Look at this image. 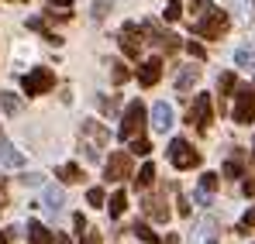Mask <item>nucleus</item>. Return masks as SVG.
Segmentation results:
<instances>
[{"mask_svg": "<svg viewBox=\"0 0 255 244\" xmlns=\"http://www.w3.org/2000/svg\"><path fill=\"white\" fill-rule=\"evenodd\" d=\"M152 182H155V165L148 162V165L138 168V175H134V189H148Z\"/></svg>", "mask_w": 255, "mask_h": 244, "instance_id": "20", "label": "nucleus"}, {"mask_svg": "<svg viewBox=\"0 0 255 244\" xmlns=\"http://www.w3.org/2000/svg\"><path fill=\"white\" fill-rule=\"evenodd\" d=\"M7 206V196H3V182H0V210Z\"/></svg>", "mask_w": 255, "mask_h": 244, "instance_id": "39", "label": "nucleus"}, {"mask_svg": "<svg viewBox=\"0 0 255 244\" xmlns=\"http://www.w3.org/2000/svg\"><path fill=\"white\" fill-rule=\"evenodd\" d=\"M141 31H145V28H138V24H125V28H121L118 41H121V48H125L128 59H138V55H141V48H145V38H141Z\"/></svg>", "mask_w": 255, "mask_h": 244, "instance_id": "8", "label": "nucleus"}, {"mask_svg": "<svg viewBox=\"0 0 255 244\" xmlns=\"http://www.w3.org/2000/svg\"><path fill=\"white\" fill-rule=\"evenodd\" d=\"M52 238H55V234H52L45 224H38V220L28 224V244H52Z\"/></svg>", "mask_w": 255, "mask_h": 244, "instance_id": "15", "label": "nucleus"}, {"mask_svg": "<svg viewBox=\"0 0 255 244\" xmlns=\"http://www.w3.org/2000/svg\"><path fill=\"white\" fill-rule=\"evenodd\" d=\"M211 7H214L211 0H190V10H193V14H200V17H204V14H207Z\"/></svg>", "mask_w": 255, "mask_h": 244, "instance_id": "32", "label": "nucleus"}, {"mask_svg": "<svg viewBox=\"0 0 255 244\" xmlns=\"http://www.w3.org/2000/svg\"><path fill=\"white\" fill-rule=\"evenodd\" d=\"M141 210H145V217H152V220H159V224H166V220H169V206H166V196H162V193L145 196Z\"/></svg>", "mask_w": 255, "mask_h": 244, "instance_id": "11", "label": "nucleus"}, {"mask_svg": "<svg viewBox=\"0 0 255 244\" xmlns=\"http://www.w3.org/2000/svg\"><path fill=\"white\" fill-rule=\"evenodd\" d=\"M107 210H111V217H121V213L128 210V196H125V193H114V196H111V206H107Z\"/></svg>", "mask_w": 255, "mask_h": 244, "instance_id": "24", "label": "nucleus"}, {"mask_svg": "<svg viewBox=\"0 0 255 244\" xmlns=\"http://www.w3.org/2000/svg\"><path fill=\"white\" fill-rule=\"evenodd\" d=\"M80 238H83L80 244H100V234H97V231H83Z\"/></svg>", "mask_w": 255, "mask_h": 244, "instance_id": "36", "label": "nucleus"}, {"mask_svg": "<svg viewBox=\"0 0 255 244\" xmlns=\"http://www.w3.org/2000/svg\"><path fill=\"white\" fill-rule=\"evenodd\" d=\"M128 76H131V73H128L125 62H111V80L118 82V86H121V82H128Z\"/></svg>", "mask_w": 255, "mask_h": 244, "instance_id": "25", "label": "nucleus"}, {"mask_svg": "<svg viewBox=\"0 0 255 244\" xmlns=\"http://www.w3.org/2000/svg\"><path fill=\"white\" fill-rule=\"evenodd\" d=\"M159 80H162V59H148V62H141V69H138V82L148 89V86H155Z\"/></svg>", "mask_w": 255, "mask_h": 244, "instance_id": "12", "label": "nucleus"}, {"mask_svg": "<svg viewBox=\"0 0 255 244\" xmlns=\"http://www.w3.org/2000/svg\"><path fill=\"white\" fill-rule=\"evenodd\" d=\"M131 231H134V238H138V241H145V244H162L159 238H155V231H152L148 224H134Z\"/></svg>", "mask_w": 255, "mask_h": 244, "instance_id": "22", "label": "nucleus"}, {"mask_svg": "<svg viewBox=\"0 0 255 244\" xmlns=\"http://www.w3.org/2000/svg\"><path fill=\"white\" fill-rule=\"evenodd\" d=\"M235 66L238 69H255V48L252 45H238L235 48Z\"/></svg>", "mask_w": 255, "mask_h": 244, "instance_id": "18", "label": "nucleus"}, {"mask_svg": "<svg viewBox=\"0 0 255 244\" xmlns=\"http://www.w3.org/2000/svg\"><path fill=\"white\" fill-rule=\"evenodd\" d=\"M21 165H24V155H21L10 141L0 138V168H21Z\"/></svg>", "mask_w": 255, "mask_h": 244, "instance_id": "14", "label": "nucleus"}, {"mask_svg": "<svg viewBox=\"0 0 255 244\" xmlns=\"http://www.w3.org/2000/svg\"><path fill=\"white\" fill-rule=\"evenodd\" d=\"M0 110H3V114H10V117H14V114H21V96H17V93L0 89Z\"/></svg>", "mask_w": 255, "mask_h": 244, "instance_id": "19", "label": "nucleus"}, {"mask_svg": "<svg viewBox=\"0 0 255 244\" xmlns=\"http://www.w3.org/2000/svg\"><path fill=\"white\" fill-rule=\"evenodd\" d=\"M21 182H24V186H42V175L31 172V175H21Z\"/></svg>", "mask_w": 255, "mask_h": 244, "instance_id": "37", "label": "nucleus"}, {"mask_svg": "<svg viewBox=\"0 0 255 244\" xmlns=\"http://www.w3.org/2000/svg\"><path fill=\"white\" fill-rule=\"evenodd\" d=\"M55 175H59L62 182H80V179H83V172H80V165H62V168H59Z\"/></svg>", "mask_w": 255, "mask_h": 244, "instance_id": "23", "label": "nucleus"}, {"mask_svg": "<svg viewBox=\"0 0 255 244\" xmlns=\"http://www.w3.org/2000/svg\"><path fill=\"white\" fill-rule=\"evenodd\" d=\"M211 117H214V103H211V96L207 93H200L197 100H193V107H190V114H186V121L193 124L200 134L211 127Z\"/></svg>", "mask_w": 255, "mask_h": 244, "instance_id": "7", "label": "nucleus"}, {"mask_svg": "<svg viewBox=\"0 0 255 244\" xmlns=\"http://www.w3.org/2000/svg\"><path fill=\"white\" fill-rule=\"evenodd\" d=\"M10 238H14V231H0V244H7Z\"/></svg>", "mask_w": 255, "mask_h": 244, "instance_id": "38", "label": "nucleus"}, {"mask_svg": "<svg viewBox=\"0 0 255 244\" xmlns=\"http://www.w3.org/2000/svg\"><path fill=\"white\" fill-rule=\"evenodd\" d=\"M111 3H114V0H93V10H90V14H93V21H104V17H107V10H111Z\"/></svg>", "mask_w": 255, "mask_h": 244, "instance_id": "27", "label": "nucleus"}, {"mask_svg": "<svg viewBox=\"0 0 255 244\" xmlns=\"http://www.w3.org/2000/svg\"><path fill=\"white\" fill-rule=\"evenodd\" d=\"M214 241V220H200V227H197V238L193 244H211Z\"/></svg>", "mask_w": 255, "mask_h": 244, "instance_id": "21", "label": "nucleus"}, {"mask_svg": "<svg viewBox=\"0 0 255 244\" xmlns=\"http://www.w3.org/2000/svg\"><path fill=\"white\" fill-rule=\"evenodd\" d=\"M148 152H152V145L145 138H131V155H148Z\"/></svg>", "mask_w": 255, "mask_h": 244, "instance_id": "29", "label": "nucleus"}, {"mask_svg": "<svg viewBox=\"0 0 255 244\" xmlns=\"http://www.w3.org/2000/svg\"><path fill=\"white\" fill-rule=\"evenodd\" d=\"M179 14H183L179 0H169V3H166V21H179Z\"/></svg>", "mask_w": 255, "mask_h": 244, "instance_id": "31", "label": "nucleus"}, {"mask_svg": "<svg viewBox=\"0 0 255 244\" xmlns=\"http://www.w3.org/2000/svg\"><path fill=\"white\" fill-rule=\"evenodd\" d=\"M125 175H131V155L128 152H114L111 162H107V179L111 182H121Z\"/></svg>", "mask_w": 255, "mask_h": 244, "instance_id": "10", "label": "nucleus"}, {"mask_svg": "<svg viewBox=\"0 0 255 244\" xmlns=\"http://www.w3.org/2000/svg\"><path fill=\"white\" fill-rule=\"evenodd\" d=\"M231 117H235V124H252L255 121V86H238Z\"/></svg>", "mask_w": 255, "mask_h": 244, "instance_id": "3", "label": "nucleus"}, {"mask_svg": "<svg viewBox=\"0 0 255 244\" xmlns=\"http://www.w3.org/2000/svg\"><path fill=\"white\" fill-rule=\"evenodd\" d=\"M169 162L176 165V168H197V165H200V152H193L190 141L176 138V141L169 145Z\"/></svg>", "mask_w": 255, "mask_h": 244, "instance_id": "5", "label": "nucleus"}, {"mask_svg": "<svg viewBox=\"0 0 255 244\" xmlns=\"http://www.w3.org/2000/svg\"><path fill=\"white\" fill-rule=\"evenodd\" d=\"M86 203L90 206H104V189H90V193H86Z\"/></svg>", "mask_w": 255, "mask_h": 244, "instance_id": "34", "label": "nucleus"}, {"mask_svg": "<svg viewBox=\"0 0 255 244\" xmlns=\"http://www.w3.org/2000/svg\"><path fill=\"white\" fill-rule=\"evenodd\" d=\"M52 86H55V73L45 69V66L31 69V73L24 76V93H28V96H42V93H48Z\"/></svg>", "mask_w": 255, "mask_h": 244, "instance_id": "6", "label": "nucleus"}, {"mask_svg": "<svg viewBox=\"0 0 255 244\" xmlns=\"http://www.w3.org/2000/svg\"><path fill=\"white\" fill-rule=\"evenodd\" d=\"M42 203H45V210L59 213V210H62V203H66V196H62V189H59V186H45V193H42Z\"/></svg>", "mask_w": 255, "mask_h": 244, "instance_id": "17", "label": "nucleus"}, {"mask_svg": "<svg viewBox=\"0 0 255 244\" xmlns=\"http://www.w3.org/2000/svg\"><path fill=\"white\" fill-rule=\"evenodd\" d=\"M214 189H217V175L214 172H204L200 175V193H214Z\"/></svg>", "mask_w": 255, "mask_h": 244, "instance_id": "28", "label": "nucleus"}, {"mask_svg": "<svg viewBox=\"0 0 255 244\" xmlns=\"http://www.w3.org/2000/svg\"><path fill=\"white\" fill-rule=\"evenodd\" d=\"M152 127H155V131H162V134L172 127V107L166 103V100H159V103L152 107Z\"/></svg>", "mask_w": 255, "mask_h": 244, "instance_id": "13", "label": "nucleus"}, {"mask_svg": "<svg viewBox=\"0 0 255 244\" xmlns=\"http://www.w3.org/2000/svg\"><path fill=\"white\" fill-rule=\"evenodd\" d=\"M252 162H255V152H252Z\"/></svg>", "mask_w": 255, "mask_h": 244, "instance_id": "42", "label": "nucleus"}, {"mask_svg": "<svg viewBox=\"0 0 255 244\" xmlns=\"http://www.w3.org/2000/svg\"><path fill=\"white\" fill-rule=\"evenodd\" d=\"M217 89H221V96H231V93L238 89V86H235V76H231V73H224V76L217 80Z\"/></svg>", "mask_w": 255, "mask_h": 244, "instance_id": "26", "label": "nucleus"}, {"mask_svg": "<svg viewBox=\"0 0 255 244\" xmlns=\"http://www.w3.org/2000/svg\"><path fill=\"white\" fill-rule=\"evenodd\" d=\"M48 3H62V7H69V0H48Z\"/></svg>", "mask_w": 255, "mask_h": 244, "instance_id": "41", "label": "nucleus"}, {"mask_svg": "<svg viewBox=\"0 0 255 244\" xmlns=\"http://www.w3.org/2000/svg\"><path fill=\"white\" fill-rule=\"evenodd\" d=\"M107 141H111V134H107V127L100 121H83V127H80V145H83L86 162H100Z\"/></svg>", "mask_w": 255, "mask_h": 244, "instance_id": "1", "label": "nucleus"}, {"mask_svg": "<svg viewBox=\"0 0 255 244\" xmlns=\"http://www.w3.org/2000/svg\"><path fill=\"white\" fill-rule=\"evenodd\" d=\"M224 175H228V179H242V165H238L235 159H231V162L224 165Z\"/></svg>", "mask_w": 255, "mask_h": 244, "instance_id": "33", "label": "nucleus"}, {"mask_svg": "<svg viewBox=\"0 0 255 244\" xmlns=\"http://www.w3.org/2000/svg\"><path fill=\"white\" fill-rule=\"evenodd\" d=\"M200 80V66H186L179 76H176V93H186V89H193V82Z\"/></svg>", "mask_w": 255, "mask_h": 244, "instance_id": "16", "label": "nucleus"}, {"mask_svg": "<svg viewBox=\"0 0 255 244\" xmlns=\"http://www.w3.org/2000/svg\"><path fill=\"white\" fill-rule=\"evenodd\" d=\"M141 28H145L148 41H152V45H159L162 52H179V38L169 35V31H159V24H155V21H145Z\"/></svg>", "mask_w": 255, "mask_h": 244, "instance_id": "9", "label": "nucleus"}, {"mask_svg": "<svg viewBox=\"0 0 255 244\" xmlns=\"http://www.w3.org/2000/svg\"><path fill=\"white\" fill-rule=\"evenodd\" d=\"M141 127H145V103L141 100H134V103H128L125 110V121H121V141H131V138H138L141 134Z\"/></svg>", "mask_w": 255, "mask_h": 244, "instance_id": "4", "label": "nucleus"}, {"mask_svg": "<svg viewBox=\"0 0 255 244\" xmlns=\"http://www.w3.org/2000/svg\"><path fill=\"white\" fill-rule=\"evenodd\" d=\"M228 28H231V17H228L224 10H214L211 7V10L193 24V35H200V38H221Z\"/></svg>", "mask_w": 255, "mask_h": 244, "instance_id": "2", "label": "nucleus"}, {"mask_svg": "<svg viewBox=\"0 0 255 244\" xmlns=\"http://www.w3.org/2000/svg\"><path fill=\"white\" fill-rule=\"evenodd\" d=\"M186 52H190V55H193V59H204V55H207V52H204V45H200V41H186Z\"/></svg>", "mask_w": 255, "mask_h": 244, "instance_id": "35", "label": "nucleus"}, {"mask_svg": "<svg viewBox=\"0 0 255 244\" xmlns=\"http://www.w3.org/2000/svg\"><path fill=\"white\" fill-rule=\"evenodd\" d=\"M252 227H255V206L249 210V213H245V217H242V224H238V234H249Z\"/></svg>", "mask_w": 255, "mask_h": 244, "instance_id": "30", "label": "nucleus"}, {"mask_svg": "<svg viewBox=\"0 0 255 244\" xmlns=\"http://www.w3.org/2000/svg\"><path fill=\"white\" fill-rule=\"evenodd\" d=\"M55 244H69V238L66 234H55Z\"/></svg>", "mask_w": 255, "mask_h": 244, "instance_id": "40", "label": "nucleus"}]
</instances>
